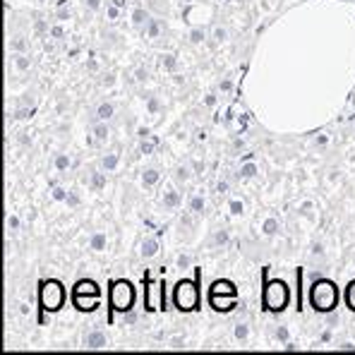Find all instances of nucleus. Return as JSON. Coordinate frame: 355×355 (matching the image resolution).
Returning a JSON list of instances; mask_svg holds the SVG:
<instances>
[{
  "mask_svg": "<svg viewBox=\"0 0 355 355\" xmlns=\"http://www.w3.org/2000/svg\"><path fill=\"white\" fill-rule=\"evenodd\" d=\"M310 305L315 312L322 315H331L338 307V288L331 279H317L310 288Z\"/></svg>",
  "mask_w": 355,
  "mask_h": 355,
  "instance_id": "f257e3e1",
  "label": "nucleus"
},
{
  "mask_svg": "<svg viewBox=\"0 0 355 355\" xmlns=\"http://www.w3.org/2000/svg\"><path fill=\"white\" fill-rule=\"evenodd\" d=\"M262 302H264L266 310L274 312V315H279V312H284L286 307H288L291 288L284 284V281H279V279L266 281V284H264V293H262Z\"/></svg>",
  "mask_w": 355,
  "mask_h": 355,
  "instance_id": "f03ea898",
  "label": "nucleus"
},
{
  "mask_svg": "<svg viewBox=\"0 0 355 355\" xmlns=\"http://www.w3.org/2000/svg\"><path fill=\"white\" fill-rule=\"evenodd\" d=\"M173 302L180 312H195L200 305V288H197L195 279H182L178 281L173 288Z\"/></svg>",
  "mask_w": 355,
  "mask_h": 355,
  "instance_id": "7ed1b4c3",
  "label": "nucleus"
},
{
  "mask_svg": "<svg viewBox=\"0 0 355 355\" xmlns=\"http://www.w3.org/2000/svg\"><path fill=\"white\" fill-rule=\"evenodd\" d=\"M39 302L46 312H58L65 305V288H62L60 281L55 279L44 281L39 288Z\"/></svg>",
  "mask_w": 355,
  "mask_h": 355,
  "instance_id": "20e7f679",
  "label": "nucleus"
},
{
  "mask_svg": "<svg viewBox=\"0 0 355 355\" xmlns=\"http://www.w3.org/2000/svg\"><path fill=\"white\" fill-rule=\"evenodd\" d=\"M108 300H111V307L116 312H130L135 305V288L130 281L118 279L111 284V291H108Z\"/></svg>",
  "mask_w": 355,
  "mask_h": 355,
  "instance_id": "39448f33",
  "label": "nucleus"
},
{
  "mask_svg": "<svg viewBox=\"0 0 355 355\" xmlns=\"http://www.w3.org/2000/svg\"><path fill=\"white\" fill-rule=\"evenodd\" d=\"M166 307V295H164V284L161 281H149L147 286V310L159 312Z\"/></svg>",
  "mask_w": 355,
  "mask_h": 355,
  "instance_id": "423d86ee",
  "label": "nucleus"
},
{
  "mask_svg": "<svg viewBox=\"0 0 355 355\" xmlns=\"http://www.w3.org/2000/svg\"><path fill=\"white\" fill-rule=\"evenodd\" d=\"M209 305L216 312H231L238 307V295H223V293H209Z\"/></svg>",
  "mask_w": 355,
  "mask_h": 355,
  "instance_id": "0eeeda50",
  "label": "nucleus"
},
{
  "mask_svg": "<svg viewBox=\"0 0 355 355\" xmlns=\"http://www.w3.org/2000/svg\"><path fill=\"white\" fill-rule=\"evenodd\" d=\"M101 295H87V293H72V305L80 312H94L98 307Z\"/></svg>",
  "mask_w": 355,
  "mask_h": 355,
  "instance_id": "6e6552de",
  "label": "nucleus"
},
{
  "mask_svg": "<svg viewBox=\"0 0 355 355\" xmlns=\"http://www.w3.org/2000/svg\"><path fill=\"white\" fill-rule=\"evenodd\" d=\"M106 346H108V336L101 329H92L89 334H85V348H89V351H101Z\"/></svg>",
  "mask_w": 355,
  "mask_h": 355,
  "instance_id": "1a4fd4ad",
  "label": "nucleus"
},
{
  "mask_svg": "<svg viewBox=\"0 0 355 355\" xmlns=\"http://www.w3.org/2000/svg\"><path fill=\"white\" fill-rule=\"evenodd\" d=\"M159 250H161L159 238L149 236V238H144L142 243H139V257H142V259H154L156 254H159Z\"/></svg>",
  "mask_w": 355,
  "mask_h": 355,
  "instance_id": "9d476101",
  "label": "nucleus"
},
{
  "mask_svg": "<svg viewBox=\"0 0 355 355\" xmlns=\"http://www.w3.org/2000/svg\"><path fill=\"white\" fill-rule=\"evenodd\" d=\"M130 19H132L135 29L144 31V29H147V24L151 22V15H149V10H144V8H135L132 15H130Z\"/></svg>",
  "mask_w": 355,
  "mask_h": 355,
  "instance_id": "9b49d317",
  "label": "nucleus"
},
{
  "mask_svg": "<svg viewBox=\"0 0 355 355\" xmlns=\"http://www.w3.org/2000/svg\"><path fill=\"white\" fill-rule=\"evenodd\" d=\"M180 205H182V195H180V192L173 190V187L164 192V200H161V207H164L166 211H173V209H178Z\"/></svg>",
  "mask_w": 355,
  "mask_h": 355,
  "instance_id": "f8f14e48",
  "label": "nucleus"
},
{
  "mask_svg": "<svg viewBox=\"0 0 355 355\" xmlns=\"http://www.w3.org/2000/svg\"><path fill=\"white\" fill-rule=\"evenodd\" d=\"M116 118V106H113L111 101H103L96 106V111H94V120H103V123H108V120Z\"/></svg>",
  "mask_w": 355,
  "mask_h": 355,
  "instance_id": "ddd939ff",
  "label": "nucleus"
},
{
  "mask_svg": "<svg viewBox=\"0 0 355 355\" xmlns=\"http://www.w3.org/2000/svg\"><path fill=\"white\" fill-rule=\"evenodd\" d=\"M209 293H223V295H238V288L233 281L228 279H221V281H214L211 288H209Z\"/></svg>",
  "mask_w": 355,
  "mask_h": 355,
  "instance_id": "4468645a",
  "label": "nucleus"
},
{
  "mask_svg": "<svg viewBox=\"0 0 355 355\" xmlns=\"http://www.w3.org/2000/svg\"><path fill=\"white\" fill-rule=\"evenodd\" d=\"M72 293H87V295H101V288H98L96 281H89V279H82L75 284Z\"/></svg>",
  "mask_w": 355,
  "mask_h": 355,
  "instance_id": "2eb2a0df",
  "label": "nucleus"
},
{
  "mask_svg": "<svg viewBox=\"0 0 355 355\" xmlns=\"http://www.w3.org/2000/svg\"><path fill=\"white\" fill-rule=\"evenodd\" d=\"M92 135H94V142L96 144H106L108 135H111V128H108V123H103V120H96V123H94Z\"/></svg>",
  "mask_w": 355,
  "mask_h": 355,
  "instance_id": "dca6fc26",
  "label": "nucleus"
},
{
  "mask_svg": "<svg viewBox=\"0 0 355 355\" xmlns=\"http://www.w3.org/2000/svg\"><path fill=\"white\" fill-rule=\"evenodd\" d=\"M12 65L17 72H29L31 65H34V60H31L29 53H12Z\"/></svg>",
  "mask_w": 355,
  "mask_h": 355,
  "instance_id": "f3484780",
  "label": "nucleus"
},
{
  "mask_svg": "<svg viewBox=\"0 0 355 355\" xmlns=\"http://www.w3.org/2000/svg\"><path fill=\"white\" fill-rule=\"evenodd\" d=\"M101 166L106 173H113V171H118V166H120V154H116V151H111V154H103L101 156Z\"/></svg>",
  "mask_w": 355,
  "mask_h": 355,
  "instance_id": "a211bd4d",
  "label": "nucleus"
},
{
  "mask_svg": "<svg viewBox=\"0 0 355 355\" xmlns=\"http://www.w3.org/2000/svg\"><path fill=\"white\" fill-rule=\"evenodd\" d=\"M190 178H192V166L180 164V166H175V168H173V180L178 182V185H185V182H190Z\"/></svg>",
  "mask_w": 355,
  "mask_h": 355,
  "instance_id": "6ab92c4d",
  "label": "nucleus"
},
{
  "mask_svg": "<svg viewBox=\"0 0 355 355\" xmlns=\"http://www.w3.org/2000/svg\"><path fill=\"white\" fill-rule=\"evenodd\" d=\"M159 67L166 72H175L178 70V55L175 53H161L159 55Z\"/></svg>",
  "mask_w": 355,
  "mask_h": 355,
  "instance_id": "aec40b11",
  "label": "nucleus"
},
{
  "mask_svg": "<svg viewBox=\"0 0 355 355\" xmlns=\"http://www.w3.org/2000/svg\"><path fill=\"white\" fill-rule=\"evenodd\" d=\"M10 51H12V53H29L27 36H22V34L12 36V41H10Z\"/></svg>",
  "mask_w": 355,
  "mask_h": 355,
  "instance_id": "412c9836",
  "label": "nucleus"
},
{
  "mask_svg": "<svg viewBox=\"0 0 355 355\" xmlns=\"http://www.w3.org/2000/svg\"><path fill=\"white\" fill-rule=\"evenodd\" d=\"M205 207H207V202H205V197L202 195H192L190 197V214L192 216H202V214H205Z\"/></svg>",
  "mask_w": 355,
  "mask_h": 355,
  "instance_id": "4be33fe9",
  "label": "nucleus"
},
{
  "mask_svg": "<svg viewBox=\"0 0 355 355\" xmlns=\"http://www.w3.org/2000/svg\"><path fill=\"white\" fill-rule=\"evenodd\" d=\"M70 166H72V156L70 154H65V151H62V154H55L53 168L58 171V173H65V171L70 168Z\"/></svg>",
  "mask_w": 355,
  "mask_h": 355,
  "instance_id": "5701e85b",
  "label": "nucleus"
},
{
  "mask_svg": "<svg viewBox=\"0 0 355 355\" xmlns=\"http://www.w3.org/2000/svg\"><path fill=\"white\" fill-rule=\"evenodd\" d=\"M161 180V171L159 168H144L142 173V185L144 187H154Z\"/></svg>",
  "mask_w": 355,
  "mask_h": 355,
  "instance_id": "b1692460",
  "label": "nucleus"
},
{
  "mask_svg": "<svg viewBox=\"0 0 355 355\" xmlns=\"http://www.w3.org/2000/svg\"><path fill=\"white\" fill-rule=\"evenodd\" d=\"M106 245H108L106 233H94L92 240H89V248H92L94 252H103V250H106Z\"/></svg>",
  "mask_w": 355,
  "mask_h": 355,
  "instance_id": "393cba45",
  "label": "nucleus"
},
{
  "mask_svg": "<svg viewBox=\"0 0 355 355\" xmlns=\"http://www.w3.org/2000/svg\"><path fill=\"white\" fill-rule=\"evenodd\" d=\"M106 171H92V175H89V182H92V187L94 190H103V187H106Z\"/></svg>",
  "mask_w": 355,
  "mask_h": 355,
  "instance_id": "a878e982",
  "label": "nucleus"
},
{
  "mask_svg": "<svg viewBox=\"0 0 355 355\" xmlns=\"http://www.w3.org/2000/svg\"><path fill=\"white\" fill-rule=\"evenodd\" d=\"M161 31H164V19H156L151 17V22L147 24V29H144V34L149 36V39H159Z\"/></svg>",
  "mask_w": 355,
  "mask_h": 355,
  "instance_id": "bb28decb",
  "label": "nucleus"
},
{
  "mask_svg": "<svg viewBox=\"0 0 355 355\" xmlns=\"http://www.w3.org/2000/svg\"><path fill=\"white\" fill-rule=\"evenodd\" d=\"M36 113V103H19L17 108H15V118L17 120H27V118H31Z\"/></svg>",
  "mask_w": 355,
  "mask_h": 355,
  "instance_id": "cd10ccee",
  "label": "nucleus"
},
{
  "mask_svg": "<svg viewBox=\"0 0 355 355\" xmlns=\"http://www.w3.org/2000/svg\"><path fill=\"white\" fill-rule=\"evenodd\" d=\"M205 39H207V29L205 27H192L190 34H187V41H190L192 46H200Z\"/></svg>",
  "mask_w": 355,
  "mask_h": 355,
  "instance_id": "c85d7f7f",
  "label": "nucleus"
},
{
  "mask_svg": "<svg viewBox=\"0 0 355 355\" xmlns=\"http://www.w3.org/2000/svg\"><path fill=\"white\" fill-rule=\"evenodd\" d=\"M233 336H236V341L240 343H245L250 338V327H248V322H238L236 327H233Z\"/></svg>",
  "mask_w": 355,
  "mask_h": 355,
  "instance_id": "c756f323",
  "label": "nucleus"
},
{
  "mask_svg": "<svg viewBox=\"0 0 355 355\" xmlns=\"http://www.w3.org/2000/svg\"><path fill=\"white\" fill-rule=\"evenodd\" d=\"M211 39H214V44H226V41H228V29L223 27V24H216V27L211 29Z\"/></svg>",
  "mask_w": 355,
  "mask_h": 355,
  "instance_id": "7c9ffc66",
  "label": "nucleus"
},
{
  "mask_svg": "<svg viewBox=\"0 0 355 355\" xmlns=\"http://www.w3.org/2000/svg\"><path fill=\"white\" fill-rule=\"evenodd\" d=\"M257 173H259V166L254 164V161H248V164L240 166V175L243 178H254Z\"/></svg>",
  "mask_w": 355,
  "mask_h": 355,
  "instance_id": "2f4dec72",
  "label": "nucleus"
},
{
  "mask_svg": "<svg viewBox=\"0 0 355 355\" xmlns=\"http://www.w3.org/2000/svg\"><path fill=\"white\" fill-rule=\"evenodd\" d=\"M262 233L264 236H276L279 233V218H266L264 221V226H262Z\"/></svg>",
  "mask_w": 355,
  "mask_h": 355,
  "instance_id": "473e14b6",
  "label": "nucleus"
},
{
  "mask_svg": "<svg viewBox=\"0 0 355 355\" xmlns=\"http://www.w3.org/2000/svg\"><path fill=\"white\" fill-rule=\"evenodd\" d=\"M228 238H231V233H228L226 228H218V231L214 233V240H211V243H214V245H226V243H228Z\"/></svg>",
  "mask_w": 355,
  "mask_h": 355,
  "instance_id": "72a5a7b5",
  "label": "nucleus"
},
{
  "mask_svg": "<svg viewBox=\"0 0 355 355\" xmlns=\"http://www.w3.org/2000/svg\"><path fill=\"white\" fill-rule=\"evenodd\" d=\"M346 305L355 312V281H351L346 288Z\"/></svg>",
  "mask_w": 355,
  "mask_h": 355,
  "instance_id": "f704fd0d",
  "label": "nucleus"
},
{
  "mask_svg": "<svg viewBox=\"0 0 355 355\" xmlns=\"http://www.w3.org/2000/svg\"><path fill=\"white\" fill-rule=\"evenodd\" d=\"M168 348H173V351H180V348H185V336H182V334H178V336L168 338Z\"/></svg>",
  "mask_w": 355,
  "mask_h": 355,
  "instance_id": "c9c22d12",
  "label": "nucleus"
},
{
  "mask_svg": "<svg viewBox=\"0 0 355 355\" xmlns=\"http://www.w3.org/2000/svg\"><path fill=\"white\" fill-rule=\"evenodd\" d=\"M228 209H231L233 216H240V214L245 211V205L240 200H231V202H228Z\"/></svg>",
  "mask_w": 355,
  "mask_h": 355,
  "instance_id": "e433bc0d",
  "label": "nucleus"
},
{
  "mask_svg": "<svg viewBox=\"0 0 355 355\" xmlns=\"http://www.w3.org/2000/svg\"><path fill=\"white\" fill-rule=\"evenodd\" d=\"M147 108H149L151 116H156V113L161 111V101H159L156 96H149V98H147Z\"/></svg>",
  "mask_w": 355,
  "mask_h": 355,
  "instance_id": "4c0bfd02",
  "label": "nucleus"
},
{
  "mask_svg": "<svg viewBox=\"0 0 355 355\" xmlns=\"http://www.w3.org/2000/svg\"><path fill=\"white\" fill-rule=\"evenodd\" d=\"M147 77H149V70L144 65H139L137 70H135V82H139V85H142V82H147Z\"/></svg>",
  "mask_w": 355,
  "mask_h": 355,
  "instance_id": "58836bf2",
  "label": "nucleus"
},
{
  "mask_svg": "<svg viewBox=\"0 0 355 355\" xmlns=\"http://www.w3.org/2000/svg\"><path fill=\"white\" fill-rule=\"evenodd\" d=\"M34 31L44 36V34H49L51 29H49V24H46V19H36V22H34Z\"/></svg>",
  "mask_w": 355,
  "mask_h": 355,
  "instance_id": "ea45409f",
  "label": "nucleus"
},
{
  "mask_svg": "<svg viewBox=\"0 0 355 355\" xmlns=\"http://www.w3.org/2000/svg\"><path fill=\"white\" fill-rule=\"evenodd\" d=\"M5 223H8V231H12V233H17V231H19V218L15 216V214H10L8 221H5Z\"/></svg>",
  "mask_w": 355,
  "mask_h": 355,
  "instance_id": "a19ab883",
  "label": "nucleus"
},
{
  "mask_svg": "<svg viewBox=\"0 0 355 355\" xmlns=\"http://www.w3.org/2000/svg\"><path fill=\"white\" fill-rule=\"evenodd\" d=\"M58 19H60V22H65V19H70V8H67L65 0H62L60 8H58Z\"/></svg>",
  "mask_w": 355,
  "mask_h": 355,
  "instance_id": "79ce46f5",
  "label": "nucleus"
},
{
  "mask_svg": "<svg viewBox=\"0 0 355 355\" xmlns=\"http://www.w3.org/2000/svg\"><path fill=\"white\" fill-rule=\"evenodd\" d=\"M67 195H70V192H67L65 187H53V200L65 202V200H67Z\"/></svg>",
  "mask_w": 355,
  "mask_h": 355,
  "instance_id": "37998d69",
  "label": "nucleus"
},
{
  "mask_svg": "<svg viewBox=\"0 0 355 355\" xmlns=\"http://www.w3.org/2000/svg\"><path fill=\"white\" fill-rule=\"evenodd\" d=\"M192 171H195V175H205V171H207V164L205 161H192Z\"/></svg>",
  "mask_w": 355,
  "mask_h": 355,
  "instance_id": "c03bdc74",
  "label": "nucleus"
},
{
  "mask_svg": "<svg viewBox=\"0 0 355 355\" xmlns=\"http://www.w3.org/2000/svg\"><path fill=\"white\" fill-rule=\"evenodd\" d=\"M113 85H116V75H113V72H106V75H103L101 77V87H113Z\"/></svg>",
  "mask_w": 355,
  "mask_h": 355,
  "instance_id": "a18cd8bd",
  "label": "nucleus"
},
{
  "mask_svg": "<svg viewBox=\"0 0 355 355\" xmlns=\"http://www.w3.org/2000/svg\"><path fill=\"white\" fill-rule=\"evenodd\" d=\"M85 8L89 12H98L101 10V0H85Z\"/></svg>",
  "mask_w": 355,
  "mask_h": 355,
  "instance_id": "49530a36",
  "label": "nucleus"
},
{
  "mask_svg": "<svg viewBox=\"0 0 355 355\" xmlns=\"http://www.w3.org/2000/svg\"><path fill=\"white\" fill-rule=\"evenodd\" d=\"M276 338H279L281 343H288V329H286V327L276 329Z\"/></svg>",
  "mask_w": 355,
  "mask_h": 355,
  "instance_id": "de8ad7c7",
  "label": "nucleus"
},
{
  "mask_svg": "<svg viewBox=\"0 0 355 355\" xmlns=\"http://www.w3.org/2000/svg\"><path fill=\"white\" fill-rule=\"evenodd\" d=\"M120 10L123 8H118V5H111V8H108V19H111V22H116L120 17Z\"/></svg>",
  "mask_w": 355,
  "mask_h": 355,
  "instance_id": "09e8293b",
  "label": "nucleus"
},
{
  "mask_svg": "<svg viewBox=\"0 0 355 355\" xmlns=\"http://www.w3.org/2000/svg\"><path fill=\"white\" fill-rule=\"evenodd\" d=\"M190 264H192V257H190V254H180V257H178V266H180V269H187Z\"/></svg>",
  "mask_w": 355,
  "mask_h": 355,
  "instance_id": "8fccbe9b",
  "label": "nucleus"
},
{
  "mask_svg": "<svg viewBox=\"0 0 355 355\" xmlns=\"http://www.w3.org/2000/svg\"><path fill=\"white\" fill-rule=\"evenodd\" d=\"M67 205H70V207H77V205H80V195H77V192L75 190H70V195H67Z\"/></svg>",
  "mask_w": 355,
  "mask_h": 355,
  "instance_id": "3c124183",
  "label": "nucleus"
},
{
  "mask_svg": "<svg viewBox=\"0 0 355 355\" xmlns=\"http://www.w3.org/2000/svg\"><path fill=\"white\" fill-rule=\"evenodd\" d=\"M312 259H324V248H322V245L312 248Z\"/></svg>",
  "mask_w": 355,
  "mask_h": 355,
  "instance_id": "603ef678",
  "label": "nucleus"
},
{
  "mask_svg": "<svg viewBox=\"0 0 355 355\" xmlns=\"http://www.w3.org/2000/svg\"><path fill=\"white\" fill-rule=\"evenodd\" d=\"M218 89H221L223 94H228V92H231V89H233V80H231V77H226V80H223L221 85H218Z\"/></svg>",
  "mask_w": 355,
  "mask_h": 355,
  "instance_id": "864d4df0",
  "label": "nucleus"
},
{
  "mask_svg": "<svg viewBox=\"0 0 355 355\" xmlns=\"http://www.w3.org/2000/svg\"><path fill=\"white\" fill-rule=\"evenodd\" d=\"M228 187H231V185H228V180H218L216 182V192H218V195H226Z\"/></svg>",
  "mask_w": 355,
  "mask_h": 355,
  "instance_id": "5fc2aeb1",
  "label": "nucleus"
},
{
  "mask_svg": "<svg viewBox=\"0 0 355 355\" xmlns=\"http://www.w3.org/2000/svg\"><path fill=\"white\" fill-rule=\"evenodd\" d=\"M51 36H53V39H62V36H65V31H62L60 24H55V27H51Z\"/></svg>",
  "mask_w": 355,
  "mask_h": 355,
  "instance_id": "6e6d98bb",
  "label": "nucleus"
},
{
  "mask_svg": "<svg viewBox=\"0 0 355 355\" xmlns=\"http://www.w3.org/2000/svg\"><path fill=\"white\" fill-rule=\"evenodd\" d=\"M195 142H207V132L202 128L195 130Z\"/></svg>",
  "mask_w": 355,
  "mask_h": 355,
  "instance_id": "4d7b16f0",
  "label": "nucleus"
},
{
  "mask_svg": "<svg viewBox=\"0 0 355 355\" xmlns=\"http://www.w3.org/2000/svg\"><path fill=\"white\" fill-rule=\"evenodd\" d=\"M338 351H355V343H353V341H343V343H338Z\"/></svg>",
  "mask_w": 355,
  "mask_h": 355,
  "instance_id": "13d9d810",
  "label": "nucleus"
},
{
  "mask_svg": "<svg viewBox=\"0 0 355 355\" xmlns=\"http://www.w3.org/2000/svg\"><path fill=\"white\" fill-rule=\"evenodd\" d=\"M139 149H142V154H151V151H154V144L144 142V139H142V147H139Z\"/></svg>",
  "mask_w": 355,
  "mask_h": 355,
  "instance_id": "bf43d9fd",
  "label": "nucleus"
},
{
  "mask_svg": "<svg viewBox=\"0 0 355 355\" xmlns=\"http://www.w3.org/2000/svg\"><path fill=\"white\" fill-rule=\"evenodd\" d=\"M123 315H125V317H123V322H128V324H132V322L137 320V317L132 315V310H130V312H123Z\"/></svg>",
  "mask_w": 355,
  "mask_h": 355,
  "instance_id": "052dcab7",
  "label": "nucleus"
},
{
  "mask_svg": "<svg viewBox=\"0 0 355 355\" xmlns=\"http://www.w3.org/2000/svg\"><path fill=\"white\" fill-rule=\"evenodd\" d=\"M19 142H22L24 144V147H31V137H27V135H19Z\"/></svg>",
  "mask_w": 355,
  "mask_h": 355,
  "instance_id": "680f3d73",
  "label": "nucleus"
},
{
  "mask_svg": "<svg viewBox=\"0 0 355 355\" xmlns=\"http://www.w3.org/2000/svg\"><path fill=\"white\" fill-rule=\"evenodd\" d=\"M205 103H207V106H214V103H216V96H214V94H209V96L205 98Z\"/></svg>",
  "mask_w": 355,
  "mask_h": 355,
  "instance_id": "e2e57ef3",
  "label": "nucleus"
},
{
  "mask_svg": "<svg viewBox=\"0 0 355 355\" xmlns=\"http://www.w3.org/2000/svg\"><path fill=\"white\" fill-rule=\"evenodd\" d=\"M317 144H320V147H324V144H327V135H322V137H317Z\"/></svg>",
  "mask_w": 355,
  "mask_h": 355,
  "instance_id": "0e129e2a",
  "label": "nucleus"
},
{
  "mask_svg": "<svg viewBox=\"0 0 355 355\" xmlns=\"http://www.w3.org/2000/svg\"><path fill=\"white\" fill-rule=\"evenodd\" d=\"M286 351H291V353H293V351H297V346H295V343H286Z\"/></svg>",
  "mask_w": 355,
  "mask_h": 355,
  "instance_id": "69168bd1",
  "label": "nucleus"
},
{
  "mask_svg": "<svg viewBox=\"0 0 355 355\" xmlns=\"http://www.w3.org/2000/svg\"><path fill=\"white\" fill-rule=\"evenodd\" d=\"M125 3H128V0H113V5H118V8H125Z\"/></svg>",
  "mask_w": 355,
  "mask_h": 355,
  "instance_id": "338daca9",
  "label": "nucleus"
},
{
  "mask_svg": "<svg viewBox=\"0 0 355 355\" xmlns=\"http://www.w3.org/2000/svg\"><path fill=\"white\" fill-rule=\"evenodd\" d=\"M223 3H231V0H223Z\"/></svg>",
  "mask_w": 355,
  "mask_h": 355,
  "instance_id": "774afa93",
  "label": "nucleus"
}]
</instances>
